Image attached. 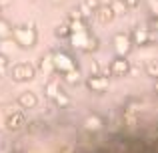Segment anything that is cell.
<instances>
[{
  "label": "cell",
  "mask_w": 158,
  "mask_h": 153,
  "mask_svg": "<svg viewBox=\"0 0 158 153\" xmlns=\"http://www.w3.org/2000/svg\"><path fill=\"white\" fill-rule=\"evenodd\" d=\"M12 38L20 48H32L38 40V32L32 26H14L12 28Z\"/></svg>",
  "instance_id": "6da1fadb"
},
{
  "label": "cell",
  "mask_w": 158,
  "mask_h": 153,
  "mask_svg": "<svg viewBox=\"0 0 158 153\" xmlns=\"http://www.w3.org/2000/svg\"><path fill=\"white\" fill-rule=\"evenodd\" d=\"M70 38H72L74 47H76L78 51H82V52H94V51H98V38L90 30L74 32V34H70Z\"/></svg>",
  "instance_id": "7a4b0ae2"
},
{
  "label": "cell",
  "mask_w": 158,
  "mask_h": 153,
  "mask_svg": "<svg viewBox=\"0 0 158 153\" xmlns=\"http://www.w3.org/2000/svg\"><path fill=\"white\" fill-rule=\"evenodd\" d=\"M8 75L16 83H26V81H32L36 77V69L30 63H16L8 69Z\"/></svg>",
  "instance_id": "3957f363"
},
{
  "label": "cell",
  "mask_w": 158,
  "mask_h": 153,
  "mask_svg": "<svg viewBox=\"0 0 158 153\" xmlns=\"http://www.w3.org/2000/svg\"><path fill=\"white\" fill-rule=\"evenodd\" d=\"M50 56H52L54 73H60V75H64V73H68V71H74V69H78V65L72 61V56L66 55V52H62V51L50 52Z\"/></svg>",
  "instance_id": "277c9868"
},
{
  "label": "cell",
  "mask_w": 158,
  "mask_h": 153,
  "mask_svg": "<svg viewBox=\"0 0 158 153\" xmlns=\"http://www.w3.org/2000/svg\"><path fill=\"white\" fill-rule=\"evenodd\" d=\"M114 51L118 56H128V52L132 51V40L124 32H116L114 34Z\"/></svg>",
  "instance_id": "5b68a950"
},
{
  "label": "cell",
  "mask_w": 158,
  "mask_h": 153,
  "mask_svg": "<svg viewBox=\"0 0 158 153\" xmlns=\"http://www.w3.org/2000/svg\"><path fill=\"white\" fill-rule=\"evenodd\" d=\"M132 40V47L134 44H138V47H146V44H150L152 40H154V34H152L150 28H134L132 30V34H128Z\"/></svg>",
  "instance_id": "8992f818"
},
{
  "label": "cell",
  "mask_w": 158,
  "mask_h": 153,
  "mask_svg": "<svg viewBox=\"0 0 158 153\" xmlns=\"http://www.w3.org/2000/svg\"><path fill=\"white\" fill-rule=\"evenodd\" d=\"M108 73L114 77H126L130 73V61L126 56H116L110 63V67H108Z\"/></svg>",
  "instance_id": "52a82bcc"
},
{
  "label": "cell",
  "mask_w": 158,
  "mask_h": 153,
  "mask_svg": "<svg viewBox=\"0 0 158 153\" xmlns=\"http://www.w3.org/2000/svg\"><path fill=\"white\" fill-rule=\"evenodd\" d=\"M86 87L94 93H104L108 89V77L106 75H90L86 79Z\"/></svg>",
  "instance_id": "ba28073f"
},
{
  "label": "cell",
  "mask_w": 158,
  "mask_h": 153,
  "mask_svg": "<svg viewBox=\"0 0 158 153\" xmlns=\"http://www.w3.org/2000/svg\"><path fill=\"white\" fill-rule=\"evenodd\" d=\"M26 125V117H24V113H12L10 117L6 119V127L10 131H18V129H22V127Z\"/></svg>",
  "instance_id": "9c48e42d"
},
{
  "label": "cell",
  "mask_w": 158,
  "mask_h": 153,
  "mask_svg": "<svg viewBox=\"0 0 158 153\" xmlns=\"http://www.w3.org/2000/svg\"><path fill=\"white\" fill-rule=\"evenodd\" d=\"M94 16L98 18V22H100V24H108V22L114 20V12H112L110 4H100V8L94 12Z\"/></svg>",
  "instance_id": "30bf717a"
},
{
  "label": "cell",
  "mask_w": 158,
  "mask_h": 153,
  "mask_svg": "<svg viewBox=\"0 0 158 153\" xmlns=\"http://www.w3.org/2000/svg\"><path fill=\"white\" fill-rule=\"evenodd\" d=\"M18 105L22 107V109H34L36 105H38V97H36L34 93H20L18 97Z\"/></svg>",
  "instance_id": "8fae6325"
},
{
  "label": "cell",
  "mask_w": 158,
  "mask_h": 153,
  "mask_svg": "<svg viewBox=\"0 0 158 153\" xmlns=\"http://www.w3.org/2000/svg\"><path fill=\"white\" fill-rule=\"evenodd\" d=\"M44 93H46V97L50 99V101H54V99H56V95L60 93V83H58L56 77H52L50 81L44 85Z\"/></svg>",
  "instance_id": "7c38bea8"
},
{
  "label": "cell",
  "mask_w": 158,
  "mask_h": 153,
  "mask_svg": "<svg viewBox=\"0 0 158 153\" xmlns=\"http://www.w3.org/2000/svg\"><path fill=\"white\" fill-rule=\"evenodd\" d=\"M38 69L42 73H46V75H54V67H52V56L46 55V56H40V65Z\"/></svg>",
  "instance_id": "4fadbf2b"
},
{
  "label": "cell",
  "mask_w": 158,
  "mask_h": 153,
  "mask_svg": "<svg viewBox=\"0 0 158 153\" xmlns=\"http://www.w3.org/2000/svg\"><path fill=\"white\" fill-rule=\"evenodd\" d=\"M6 38H12V24L8 20L0 18V40H6Z\"/></svg>",
  "instance_id": "5bb4252c"
},
{
  "label": "cell",
  "mask_w": 158,
  "mask_h": 153,
  "mask_svg": "<svg viewBox=\"0 0 158 153\" xmlns=\"http://www.w3.org/2000/svg\"><path fill=\"white\" fill-rule=\"evenodd\" d=\"M110 8H112V12H114V16H124L128 12V8L124 6V2L122 0H110Z\"/></svg>",
  "instance_id": "9a60e30c"
},
{
  "label": "cell",
  "mask_w": 158,
  "mask_h": 153,
  "mask_svg": "<svg viewBox=\"0 0 158 153\" xmlns=\"http://www.w3.org/2000/svg\"><path fill=\"white\" fill-rule=\"evenodd\" d=\"M84 125H86V129H90V131H98L104 123H102V119L98 117V115H92V117H88L84 121Z\"/></svg>",
  "instance_id": "2e32d148"
},
{
  "label": "cell",
  "mask_w": 158,
  "mask_h": 153,
  "mask_svg": "<svg viewBox=\"0 0 158 153\" xmlns=\"http://www.w3.org/2000/svg\"><path fill=\"white\" fill-rule=\"evenodd\" d=\"M144 71H146L148 77H152L156 81V79H158V59H150V61H148L146 67H144Z\"/></svg>",
  "instance_id": "e0dca14e"
},
{
  "label": "cell",
  "mask_w": 158,
  "mask_h": 153,
  "mask_svg": "<svg viewBox=\"0 0 158 153\" xmlns=\"http://www.w3.org/2000/svg\"><path fill=\"white\" fill-rule=\"evenodd\" d=\"M54 34L58 36V38H68L70 36V26H68V20H64V22H60L56 26V30H54Z\"/></svg>",
  "instance_id": "ac0fdd59"
},
{
  "label": "cell",
  "mask_w": 158,
  "mask_h": 153,
  "mask_svg": "<svg viewBox=\"0 0 158 153\" xmlns=\"http://www.w3.org/2000/svg\"><path fill=\"white\" fill-rule=\"evenodd\" d=\"M62 79H64L68 85H76L78 81H80V69H74V71H68L62 75Z\"/></svg>",
  "instance_id": "d6986e66"
},
{
  "label": "cell",
  "mask_w": 158,
  "mask_h": 153,
  "mask_svg": "<svg viewBox=\"0 0 158 153\" xmlns=\"http://www.w3.org/2000/svg\"><path fill=\"white\" fill-rule=\"evenodd\" d=\"M82 6L86 8V10L90 12V14H94V12L98 10V8H100V0H82Z\"/></svg>",
  "instance_id": "ffe728a7"
},
{
  "label": "cell",
  "mask_w": 158,
  "mask_h": 153,
  "mask_svg": "<svg viewBox=\"0 0 158 153\" xmlns=\"http://www.w3.org/2000/svg\"><path fill=\"white\" fill-rule=\"evenodd\" d=\"M54 103H56L60 109H64V107H68V105H70V97H68V95H64V93L60 91V93L56 95V99H54Z\"/></svg>",
  "instance_id": "44dd1931"
},
{
  "label": "cell",
  "mask_w": 158,
  "mask_h": 153,
  "mask_svg": "<svg viewBox=\"0 0 158 153\" xmlns=\"http://www.w3.org/2000/svg\"><path fill=\"white\" fill-rule=\"evenodd\" d=\"M8 69H10V61H8L6 55H2V52H0V77L8 75Z\"/></svg>",
  "instance_id": "7402d4cb"
},
{
  "label": "cell",
  "mask_w": 158,
  "mask_h": 153,
  "mask_svg": "<svg viewBox=\"0 0 158 153\" xmlns=\"http://www.w3.org/2000/svg\"><path fill=\"white\" fill-rule=\"evenodd\" d=\"M124 2V6L128 8V10H130V8H138L140 6V0H122Z\"/></svg>",
  "instance_id": "603a6c76"
},
{
  "label": "cell",
  "mask_w": 158,
  "mask_h": 153,
  "mask_svg": "<svg viewBox=\"0 0 158 153\" xmlns=\"http://www.w3.org/2000/svg\"><path fill=\"white\" fill-rule=\"evenodd\" d=\"M154 93L158 95V79H156V81H154Z\"/></svg>",
  "instance_id": "cb8c5ba5"
},
{
  "label": "cell",
  "mask_w": 158,
  "mask_h": 153,
  "mask_svg": "<svg viewBox=\"0 0 158 153\" xmlns=\"http://www.w3.org/2000/svg\"><path fill=\"white\" fill-rule=\"evenodd\" d=\"M52 2H54V4H58V2H62V0H52Z\"/></svg>",
  "instance_id": "d4e9b609"
}]
</instances>
